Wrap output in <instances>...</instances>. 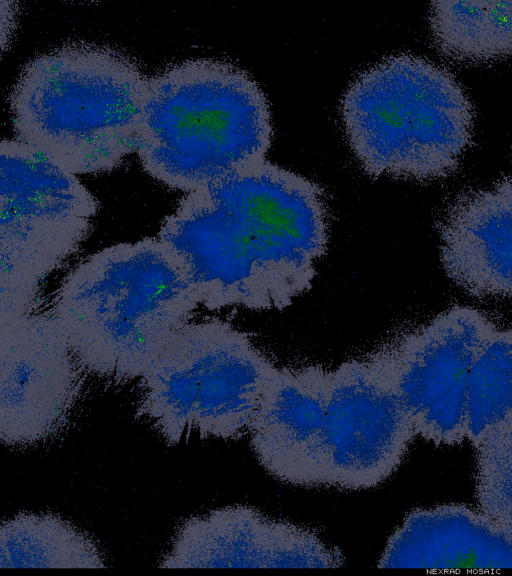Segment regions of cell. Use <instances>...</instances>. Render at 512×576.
Masks as SVG:
<instances>
[{
  "label": "cell",
  "mask_w": 512,
  "mask_h": 576,
  "mask_svg": "<svg viewBox=\"0 0 512 576\" xmlns=\"http://www.w3.org/2000/svg\"><path fill=\"white\" fill-rule=\"evenodd\" d=\"M496 327L484 312L458 305L388 347L416 435L437 446L467 438L470 371Z\"/></svg>",
  "instance_id": "cell-9"
},
{
  "label": "cell",
  "mask_w": 512,
  "mask_h": 576,
  "mask_svg": "<svg viewBox=\"0 0 512 576\" xmlns=\"http://www.w3.org/2000/svg\"><path fill=\"white\" fill-rule=\"evenodd\" d=\"M199 303L180 264L158 238L106 247L63 279L53 312L86 371L140 379Z\"/></svg>",
  "instance_id": "cell-1"
},
{
  "label": "cell",
  "mask_w": 512,
  "mask_h": 576,
  "mask_svg": "<svg viewBox=\"0 0 512 576\" xmlns=\"http://www.w3.org/2000/svg\"><path fill=\"white\" fill-rule=\"evenodd\" d=\"M341 551L310 527L234 505L192 516L176 531L161 568H337Z\"/></svg>",
  "instance_id": "cell-12"
},
{
  "label": "cell",
  "mask_w": 512,
  "mask_h": 576,
  "mask_svg": "<svg viewBox=\"0 0 512 576\" xmlns=\"http://www.w3.org/2000/svg\"><path fill=\"white\" fill-rule=\"evenodd\" d=\"M272 137L256 80L232 63L197 58L148 79L135 152L152 178L189 193L266 160Z\"/></svg>",
  "instance_id": "cell-2"
},
{
  "label": "cell",
  "mask_w": 512,
  "mask_h": 576,
  "mask_svg": "<svg viewBox=\"0 0 512 576\" xmlns=\"http://www.w3.org/2000/svg\"><path fill=\"white\" fill-rule=\"evenodd\" d=\"M328 370L278 368L267 383L248 434L260 465L284 483L320 487Z\"/></svg>",
  "instance_id": "cell-13"
},
{
  "label": "cell",
  "mask_w": 512,
  "mask_h": 576,
  "mask_svg": "<svg viewBox=\"0 0 512 576\" xmlns=\"http://www.w3.org/2000/svg\"><path fill=\"white\" fill-rule=\"evenodd\" d=\"M467 439L475 446L512 416V325L496 327L472 365L467 387Z\"/></svg>",
  "instance_id": "cell-18"
},
{
  "label": "cell",
  "mask_w": 512,
  "mask_h": 576,
  "mask_svg": "<svg viewBox=\"0 0 512 576\" xmlns=\"http://www.w3.org/2000/svg\"><path fill=\"white\" fill-rule=\"evenodd\" d=\"M340 112L351 151L373 177H446L472 140L474 110L460 82L413 54L386 57L361 72Z\"/></svg>",
  "instance_id": "cell-4"
},
{
  "label": "cell",
  "mask_w": 512,
  "mask_h": 576,
  "mask_svg": "<svg viewBox=\"0 0 512 576\" xmlns=\"http://www.w3.org/2000/svg\"><path fill=\"white\" fill-rule=\"evenodd\" d=\"M157 237L180 264L199 305L210 311L275 309L255 247L220 179L187 193Z\"/></svg>",
  "instance_id": "cell-10"
},
{
  "label": "cell",
  "mask_w": 512,
  "mask_h": 576,
  "mask_svg": "<svg viewBox=\"0 0 512 576\" xmlns=\"http://www.w3.org/2000/svg\"><path fill=\"white\" fill-rule=\"evenodd\" d=\"M474 448L479 510L512 531V416L487 431Z\"/></svg>",
  "instance_id": "cell-19"
},
{
  "label": "cell",
  "mask_w": 512,
  "mask_h": 576,
  "mask_svg": "<svg viewBox=\"0 0 512 576\" xmlns=\"http://www.w3.org/2000/svg\"><path fill=\"white\" fill-rule=\"evenodd\" d=\"M96 543L51 513H19L0 528V568H103Z\"/></svg>",
  "instance_id": "cell-17"
},
{
  "label": "cell",
  "mask_w": 512,
  "mask_h": 576,
  "mask_svg": "<svg viewBox=\"0 0 512 576\" xmlns=\"http://www.w3.org/2000/svg\"><path fill=\"white\" fill-rule=\"evenodd\" d=\"M428 21L446 58L469 64L512 56V1H434Z\"/></svg>",
  "instance_id": "cell-16"
},
{
  "label": "cell",
  "mask_w": 512,
  "mask_h": 576,
  "mask_svg": "<svg viewBox=\"0 0 512 576\" xmlns=\"http://www.w3.org/2000/svg\"><path fill=\"white\" fill-rule=\"evenodd\" d=\"M82 371L52 313L0 322L1 442L28 448L60 433L78 401Z\"/></svg>",
  "instance_id": "cell-11"
},
{
  "label": "cell",
  "mask_w": 512,
  "mask_h": 576,
  "mask_svg": "<svg viewBox=\"0 0 512 576\" xmlns=\"http://www.w3.org/2000/svg\"><path fill=\"white\" fill-rule=\"evenodd\" d=\"M416 436L389 348L328 370L320 487H377Z\"/></svg>",
  "instance_id": "cell-7"
},
{
  "label": "cell",
  "mask_w": 512,
  "mask_h": 576,
  "mask_svg": "<svg viewBox=\"0 0 512 576\" xmlns=\"http://www.w3.org/2000/svg\"><path fill=\"white\" fill-rule=\"evenodd\" d=\"M440 260L448 277L479 297H512V177L465 191L439 217Z\"/></svg>",
  "instance_id": "cell-14"
},
{
  "label": "cell",
  "mask_w": 512,
  "mask_h": 576,
  "mask_svg": "<svg viewBox=\"0 0 512 576\" xmlns=\"http://www.w3.org/2000/svg\"><path fill=\"white\" fill-rule=\"evenodd\" d=\"M0 322L28 312L88 237L98 203L76 174L18 139L0 144Z\"/></svg>",
  "instance_id": "cell-6"
},
{
  "label": "cell",
  "mask_w": 512,
  "mask_h": 576,
  "mask_svg": "<svg viewBox=\"0 0 512 576\" xmlns=\"http://www.w3.org/2000/svg\"><path fill=\"white\" fill-rule=\"evenodd\" d=\"M269 283L276 310L305 293L329 241L323 189L267 160L221 177Z\"/></svg>",
  "instance_id": "cell-8"
},
{
  "label": "cell",
  "mask_w": 512,
  "mask_h": 576,
  "mask_svg": "<svg viewBox=\"0 0 512 576\" xmlns=\"http://www.w3.org/2000/svg\"><path fill=\"white\" fill-rule=\"evenodd\" d=\"M148 79L129 56L102 45L40 54L10 94L16 139L76 175L111 171L136 149Z\"/></svg>",
  "instance_id": "cell-3"
},
{
  "label": "cell",
  "mask_w": 512,
  "mask_h": 576,
  "mask_svg": "<svg viewBox=\"0 0 512 576\" xmlns=\"http://www.w3.org/2000/svg\"><path fill=\"white\" fill-rule=\"evenodd\" d=\"M378 567L512 569V531L462 504L415 509L391 535Z\"/></svg>",
  "instance_id": "cell-15"
},
{
  "label": "cell",
  "mask_w": 512,
  "mask_h": 576,
  "mask_svg": "<svg viewBox=\"0 0 512 576\" xmlns=\"http://www.w3.org/2000/svg\"><path fill=\"white\" fill-rule=\"evenodd\" d=\"M277 369L230 324L187 323L139 379L136 416L169 445L240 439Z\"/></svg>",
  "instance_id": "cell-5"
}]
</instances>
